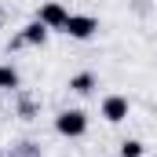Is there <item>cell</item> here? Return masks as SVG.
Returning a JSON list of instances; mask_svg holds the SVG:
<instances>
[{"label": "cell", "instance_id": "cell-1", "mask_svg": "<svg viewBox=\"0 0 157 157\" xmlns=\"http://www.w3.org/2000/svg\"><path fill=\"white\" fill-rule=\"evenodd\" d=\"M55 132L66 135V139H80V135L88 132V117H84V110H62V113L55 117Z\"/></svg>", "mask_w": 157, "mask_h": 157}, {"label": "cell", "instance_id": "cell-5", "mask_svg": "<svg viewBox=\"0 0 157 157\" xmlns=\"http://www.w3.org/2000/svg\"><path fill=\"white\" fill-rule=\"evenodd\" d=\"M44 40H48V26H44V22L37 18V22H29V26L22 29V37L15 40V44H33V48H40Z\"/></svg>", "mask_w": 157, "mask_h": 157}, {"label": "cell", "instance_id": "cell-8", "mask_svg": "<svg viewBox=\"0 0 157 157\" xmlns=\"http://www.w3.org/2000/svg\"><path fill=\"white\" fill-rule=\"evenodd\" d=\"M143 150H146V146H143L139 139H124V143H121V157H143Z\"/></svg>", "mask_w": 157, "mask_h": 157}, {"label": "cell", "instance_id": "cell-9", "mask_svg": "<svg viewBox=\"0 0 157 157\" xmlns=\"http://www.w3.org/2000/svg\"><path fill=\"white\" fill-rule=\"evenodd\" d=\"M0 157H4V154H0Z\"/></svg>", "mask_w": 157, "mask_h": 157}, {"label": "cell", "instance_id": "cell-3", "mask_svg": "<svg viewBox=\"0 0 157 157\" xmlns=\"http://www.w3.org/2000/svg\"><path fill=\"white\" fill-rule=\"evenodd\" d=\"M37 18L48 26V29H62V26H66V18H70V11H66L59 0H48V4H40Z\"/></svg>", "mask_w": 157, "mask_h": 157}, {"label": "cell", "instance_id": "cell-6", "mask_svg": "<svg viewBox=\"0 0 157 157\" xmlns=\"http://www.w3.org/2000/svg\"><path fill=\"white\" fill-rule=\"evenodd\" d=\"M95 88V73H77V77H70V91H77V95H88Z\"/></svg>", "mask_w": 157, "mask_h": 157}, {"label": "cell", "instance_id": "cell-2", "mask_svg": "<svg viewBox=\"0 0 157 157\" xmlns=\"http://www.w3.org/2000/svg\"><path fill=\"white\" fill-rule=\"evenodd\" d=\"M95 29H99V22H95L91 15H70L66 26H62V33H70L73 40H91Z\"/></svg>", "mask_w": 157, "mask_h": 157}, {"label": "cell", "instance_id": "cell-7", "mask_svg": "<svg viewBox=\"0 0 157 157\" xmlns=\"http://www.w3.org/2000/svg\"><path fill=\"white\" fill-rule=\"evenodd\" d=\"M4 88H18V70L15 66H0V91Z\"/></svg>", "mask_w": 157, "mask_h": 157}, {"label": "cell", "instance_id": "cell-4", "mask_svg": "<svg viewBox=\"0 0 157 157\" xmlns=\"http://www.w3.org/2000/svg\"><path fill=\"white\" fill-rule=\"evenodd\" d=\"M128 110H132V106H128L124 95H106V99H102V117L110 121V124H121V121L128 117Z\"/></svg>", "mask_w": 157, "mask_h": 157}]
</instances>
